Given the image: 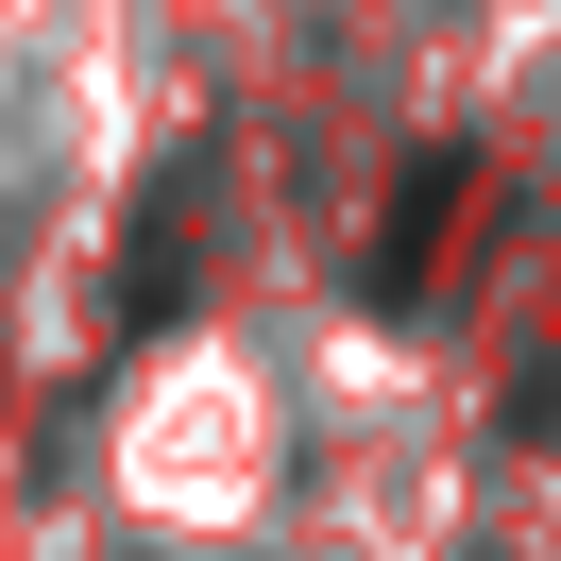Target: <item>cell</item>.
<instances>
[{
  "mask_svg": "<svg viewBox=\"0 0 561 561\" xmlns=\"http://www.w3.org/2000/svg\"><path fill=\"white\" fill-rule=\"evenodd\" d=\"M477 153H425V171L409 187H391V221H375V307H425V289H443V239H459V221H477Z\"/></svg>",
  "mask_w": 561,
  "mask_h": 561,
  "instance_id": "1",
  "label": "cell"
},
{
  "mask_svg": "<svg viewBox=\"0 0 561 561\" xmlns=\"http://www.w3.org/2000/svg\"><path fill=\"white\" fill-rule=\"evenodd\" d=\"M171 289H187V187H153L137 273H119V341H153V323H171Z\"/></svg>",
  "mask_w": 561,
  "mask_h": 561,
  "instance_id": "2",
  "label": "cell"
}]
</instances>
